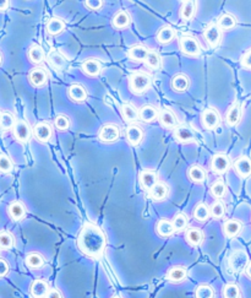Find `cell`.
I'll return each mask as SVG.
<instances>
[{
    "label": "cell",
    "mask_w": 251,
    "mask_h": 298,
    "mask_svg": "<svg viewBox=\"0 0 251 298\" xmlns=\"http://www.w3.org/2000/svg\"><path fill=\"white\" fill-rule=\"evenodd\" d=\"M77 247L87 256L101 255L107 247V237L104 232L94 224H86L77 237Z\"/></svg>",
    "instance_id": "6da1fadb"
},
{
    "label": "cell",
    "mask_w": 251,
    "mask_h": 298,
    "mask_svg": "<svg viewBox=\"0 0 251 298\" xmlns=\"http://www.w3.org/2000/svg\"><path fill=\"white\" fill-rule=\"evenodd\" d=\"M151 77L150 75L143 72H136L130 75L129 79V87L130 91L135 95H141L150 87Z\"/></svg>",
    "instance_id": "7a4b0ae2"
},
{
    "label": "cell",
    "mask_w": 251,
    "mask_h": 298,
    "mask_svg": "<svg viewBox=\"0 0 251 298\" xmlns=\"http://www.w3.org/2000/svg\"><path fill=\"white\" fill-rule=\"evenodd\" d=\"M230 165V158H229L228 155H226L223 152L216 153L211 160V170L216 174H224L226 172H228Z\"/></svg>",
    "instance_id": "3957f363"
},
{
    "label": "cell",
    "mask_w": 251,
    "mask_h": 298,
    "mask_svg": "<svg viewBox=\"0 0 251 298\" xmlns=\"http://www.w3.org/2000/svg\"><path fill=\"white\" fill-rule=\"evenodd\" d=\"M229 268L233 273H241L245 270L249 263L248 254L244 250H235L229 258Z\"/></svg>",
    "instance_id": "277c9868"
},
{
    "label": "cell",
    "mask_w": 251,
    "mask_h": 298,
    "mask_svg": "<svg viewBox=\"0 0 251 298\" xmlns=\"http://www.w3.org/2000/svg\"><path fill=\"white\" fill-rule=\"evenodd\" d=\"M221 123V116L214 108H207L201 114V124L207 130H213Z\"/></svg>",
    "instance_id": "5b68a950"
},
{
    "label": "cell",
    "mask_w": 251,
    "mask_h": 298,
    "mask_svg": "<svg viewBox=\"0 0 251 298\" xmlns=\"http://www.w3.org/2000/svg\"><path fill=\"white\" fill-rule=\"evenodd\" d=\"M179 46L183 54L189 55V57H197L200 54V45L194 37L184 36L180 38Z\"/></svg>",
    "instance_id": "8992f818"
},
{
    "label": "cell",
    "mask_w": 251,
    "mask_h": 298,
    "mask_svg": "<svg viewBox=\"0 0 251 298\" xmlns=\"http://www.w3.org/2000/svg\"><path fill=\"white\" fill-rule=\"evenodd\" d=\"M120 136V129L115 124H106L101 128L98 133L99 140L103 143H114Z\"/></svg>",
    "instance_id": "52a82bcc"
},
{
    "label": "cell",
    "mask_w": 251,
    "mask_h": 298,
    "mask_svg": "<svg viewBox=\"0 0 251 298\" xmlns=\"http://www.w3.org/2000/svg\"><path fill=\"white\" fill-rule=\"evenodd\" d=\"M243 117V104L241 102H234L226 113V123L229 126H235L240 123Z\"/></svg>",
    "instance_id": "ba28073f"
},
{
    "label": "cell",
    "mask_w": 251,
    "mask_h": 298,
    "mask_svg": "<svg viewBox=\"0 0 251 298\" xmlns=\"http://www.w3.org/2000/svg\"><path fill=\"white\" fill-rule=\"evenodd\" d=\"M234 171L240 178L245 179L251 175V158L248 156H240L234 161Z\"/></svg>",
    "instance_id": "9c48e42d"
},
{
    "label": "cell",
    "mask_w": 251,
    "mask_h": 298,
    "mask_svg": "<svg viewBox=\"0 0 251 298\" xmlns=\"http://www.w3.org/2000/svg\"><path fill=\"white\" fill-rule=\"evenodd\" d=\"M13 133L16 140L20 141V143H27L30 140L31 135H32V130H31L28 123H26L23 121L15 123V125L13 128Z\"/></svg>",
    "instance_id": "30bf717a"
},
{
    "label": "cell",
    "mask_w": 251,
    "mask_h": 298,
    "mask_svg": "<svg viewBox=\"0 0 251 298\" xmlns=\"http://www.w3.org/2000/svg\"><path fill=\"white\" fill-rule=\"evenodd\" d=\"M204 37L211 47H217L219 45V42H221L222 31L219 30L217 24H211V25H208L205 28Z\"/></svg>",
    "instance_id": "8fae6325"
},
{
    "label": "cell",
    "mask_w": 251,
    "mask_h": 298,
    "mask_svg": "<svg viewBox=\"0 0 251 298\" xmlns=\"http://www.w3.org/2000/svg\"><path fill=\"white\" fill-rule=\"evenodd\" d=\"M138 182H140L141 187H142L143 189L150 192V190L155 187L156 183L158 182L157 172L153 170H143L142 172L138 174Z\"/></svg>",
    "instance_id": "7c38bea8"
},
{
    "label": "cell",
    "mask_w": 251,
    "mask_h": 298,
    "mask_svg": "<svg viewBox=\"0 0 251 298\" xmlns=\"http://www.w3.org/2000/svg\"><path fill=\"white\" fill-rule=\"evenodd\" d=\"M32 133L38 141H41V143H47V141L52 138L53 130L49 124L46 123V122H41V123L36 124Z\"/></svg>",
    "instance_id": "4fadbf2b"
},
{
    "label": "cell",
    "mask_w": 251,
    "mask_h": 298,
    "mask_svg": "<svg viewBox=\"0 0 251 298\" xmlns=\"http://www.w3.org/2000/svg\"><path fill=\"white\" fill-rule=\"evenodd\" d=\"M48 291H49V285L42 278H37L31 283L30 293L33 298H45Z\"/></svg>",
    "instance_id": "5bb4252c"
},
{
    "label": "cell",
    "mask_w": 251,
    "mask_h": 298,
    "mask_svg": "<svg viewBox=\"0 0 251 298\" xmlns=\"http://www.w3.org/2000/svg\"><path fill=\"white\" fill-rule=\"evenodd\" d=\"M186 277H187V270L185 266L182 265L173 266V268H170L167 273V280L173 283L183 282V281L186 280Z\"/></svg>",
    "instance_id": "9a60e30c"
},
{
    "label": "cell",
    "mask_w": 251,
    "mask_h": 298,
    "mask_svg": "<svg viewBox=\"0 0 251 298\" xmlns=\"http://www.w3.org/2000/svg\"><path fill=\"white\" fill-rule=\"evenodd\" d=\"M241 229H243V222L236 219L228 220V221H226L223 224V233L224 236L228 237V238H234V237H236L240 233Z\"/></svg>",
    "instance_id": "2e32d148"
},
{
    "label": "cell",
    "mask_w": 251,
    "mask_h": 298,
    "mask_svg": "<svg viewBox=\"0 0 251 298\" xmlns=\"http://www.w3.org/2000/svg\"><path fill=\"white\" fill-rule=\"evenodd\" d=\"M48 75L43 68H35L30 72L28 74V81L31 82V85L36 87H41L47 82Z\"/></svg>",
    "instance_id": "e0dca14e"
},
{
    "label": "cell",
    "mask_w": 251,
    "mask_h": 298,
    "mask_svg": "<svg viewBox=\"0 0 251 298\" xmlns=\"http://www.w3.org/2000/svg\"><path fill=\"white\" fill-rule=\"evenodd\" d=\"M26 212H27L26 206L21 201H13L8 206V214L14 221H21L26 216Z\"/></svg>",
    "instance_id": "ac0fdd59"
},
{
    "label": "cell",
    "mask_w": 251,
    "mask_h": 298,
    "mask_svg": "<svg viewBox=\"0 0 251 298\" xmlns=\"http://www.w3.org/2000/svg\"><path fill=\"white\" fill-rule=\"evenodd\" d=\"M158 118H160V125L164 126V128L170 129V128H177L178 126V118L174 113H173L170 109H162L158 114Z\"/></svg>",
    "instance_id": "d6986e66"
},
{
    "label": "cell",
    "mask_w": 251,
    "mask_h": 298,
    "mask_svg": "<svg viewBox=\"0 0 251 298\" xmlns=\"http://www.w3.org/2000/svg\"><path fill=\"white\" fill-rule=\"evenodd\" d=\"M174 136L182 144H189L195 139L194 131L186 125H178L174 130Z\"/></svg>",
    "instance_id": "ffe728a7"
},
{
    "label": "cell",
    "mask_w": 251,
    "mask_h": 298,
    "mask_svg": "<svg viewBox=\"0 0 251 298\" xmlns=\"http://www.w3.org/2000/svg\"><path fill=\"white\" fill-rule=\"evenodd\" d=\"M196 9H197V1H192V0H189V1H184L180 6L179 10V15L180 19L184 21H189L191 20L192 18L196 14Z\"/></svg>",
    "instance_id": "44dd1931"
},
{
    "label": "cell",
    "mask_w": 251,
    "mask_h": 298,
    "mask_svg": "<svg viewBox=\"0 0 251 298\" xmlns=\"http://www.w3.org/2000/svg\"><path fill=\"white\" fill-rule=\"evenodd\" d=\"M185 239H186V242L191 247H197L204 242L205 234L204 232H202V229L192 227V228H189L186 231V233H185Z\"/></svg>",
    "instance_id": "7402d4cb"
},
{
    "label": "cell",
    "mask_w": 251,
    "mask_h": 298,
    "mask_svg": "<svg viewBox=\"0 0 251 298\" xmlns=\"http://www.w3.org/2000/svg\"><path fill=\"white\" fill-rule=\"evenodd\" d=\"M82 70H84L85 74L89 75V76H98L102 70L101 62L94 59V58H90V59L84 62V64H82Z\"/></svg>",
    "instance_id": "603a6c76"
},
{
    "label": "cell",
    "mask_w": 251,
    "mask_h": 298,
    "mask_svg": "<svg viewBox=\"0 0 251 298\" xmlns=\"http://www.w3.org/2000/svg\"><path fill=\"white\" fill-rule=\"evenodd\" d=\"M68 95L74 102H84L87 99L86 89L80 84H72L68 90Z\"/></svg>",
    "instance_id": "cb8c5ba5"
},
{
    "label": "cell",
    "mask_w": 251,
    "mask_h": 298,
    "mask_svg": "<svg viewBox=\"0 0 251 298\" xmlns=\"http://www.w3.org/2000/svg\"><path fill=\"white\" fill-rule=\"evenodd\" d=\"M169 194V188L165 183L163 182H157L155 184V187L150 190V195L153 200L156 201H160V200H164L165 198Z\"/></svg>",
    "instance_id": "d4e9b609"
},
{
    "label": "cell",
    "mask_w": 251,
    "mask_h": 298,
    "mask_svg": "<svg viewBox=\"0 0 251 298\" xmlns=\"http://www.w3.org/2000/svg\"><path fill=\"white\" fill-rule=\"evenodd\" d=\"M156 232L158 233V236L163 237V238H167V237H170L174 233L175 229L172 221H169V220L167 219H162L156 224Z\"/></svg>",
    "instance_id": "484cf974"
},
{
    "label": "cell",
    "mask_w": 251,
    "mask_h": 298,
    "mask_svg": "<svg viewBox=\"0 0 251 298\" xmlns=\"http://www.w3.org/2000/svg\"><path fill=\"white\" fill-rule=\"evenodd\" d=\"M130 15H129L128 11L125 10H120L113 16V20H112V25L113 27L118 28V30H121V28H126L129 27L130 25Z\"/></svg>",
    "instance_id": "4316f807"
},
{
    "label": "cell",
    "mask_w": 251,
    "mask_h": 298,
    "mask_svg": "<svg viewBox=\"0 0 251 298\" xmlns=\"http://www.w3.org/2000/svg\"><path fill=\"white\" fill-rule=\"evenodd\" d=\"M158 114H160V112L156 107L146 104V106L141 107L140 111H138V118L145 122V123H150V122H153L157 118Z\"/></svg>",
    "instance_id": "83f0119b"
},
{
    "label": "cell",
    "mask_w": 251,
    "mask_h": 298,
    "mask_svg": "<svg viewBox=\"0 0 251 298\" xmlns=\"http://www.w3.org/2000/svg\"><path fill=\"white\" fill-rule=\"evenodd\" d=\"M126 139H128L131 145H138L143 139L142 129L137 125H130L126 129Z\"/></svg>",
    "instance_id": "f1b7e54d"
},
{
    "label": "cell",
    "mask_w": 251,
    "mask_h": 298,
    "mask_svg": "<svg viewBox=\"0 0 251 298\" xmlns=\"http://www.w3.org/2000/svg\"><path fill=\"white\" fill-rule=\"evenodd\" d=\"M148 54V50L145 47V46H134L129 50L128 52V57L130 58L131 60L134 62H145L146 58H147Z\"/></svg>",
    "instance_id": "f546056e"
},
{
    "label": "cell",
    "mask_w": 251,
    "mask_h": 298,
    "mask_svg": "<svg viewBox=\"0 0 251 298\" xmlns=\"http://www.w3.org/2000/svg\"><path fill=\"white\" fill-rule=\"evenodd\" d=\"M187 177L191 182L200 184V183H204L206 180V171L201 166L194 165L187 171Z\"/></svg>",
    "instance_id": "4dcf8cb0"
},
{
    "label": "cell",
    "mask_w": 251,
    "mask_h": 298,
    "mask_svg": "<svg viewBox=\"0 0 251 298\" xmlns=\"http://www.w3.org/2000/svg\"><path fill=\"white\" fill-rule=\"evenodd\" d=\"M217 26L219 27L221 31H229L231 28H234L236 26V19L235 16L231 15V14H223L218 18L217 21Z\"/></svg>",
    "instance_id": "1f68e13d"
},
{
    "label": "cell",
    "mask_w": 251,
    "mask_h": 298,
    "mask_svg": "<svg viewBox=\"0 0 251 298\" xmlns=\"http://www.w3.org/2000/svg\"><path fill=\"white\" fill-rule=\"evenodd\" d=\"M190 80L185 74H178L173 77L172 87L177 92H185L189 89Z\"/></svg>",
    "instance_id": "d6a6232c"
},
{
    "label": "cell",
    "mask_w": 251,
    "mask_h": 298,
    "mask_svg": "<svg viewBox=\"0 0 251 298\" xmlns=\"http://www.w3.org/2000/svg\"><path fill=\"white\" fill-rule=\"evenodd\" d=\"M28 59L33 63V64H40L45 60V50L43 48L41 47L40 45H32L30 48H28Z\"/></svg>",
    "instance_id": "836d02e7"
},
{
    "label": "cell",
    "mask_w": 251,
    "mask_h": 298,
    "mask_svg": "<svg viewBox=\"0 0 251 298\" xmlns=\"http://www.w3.org/2000/svg\"><path fill=\"white\" fill-rule=\"evenodd\" d=\"M47 32L50 36H58L62 33L65 28V23L59 18H53L47 24Z\"/></svg>",
    "instance_id": "e575fe53"
},
{
    "label": "cell",
    "mask_w": 251,
    "mask_h": 298,
    "mask_svg": "<svg viewBox=\"0 0 251 298\" xmlns=\"http://www.w3.org/2000/svg\"><path fill=\"white\" fill-rule=\"evenodd\" d=\"M25 263L30 269H41L45 265V258H43V255L41 253L32 251V253L26 255Z\"/></svg>",
    "instance_id": "d590c367"
},
{
    "label": "cell",
    "mask_w": 251,
    "mask_h": 298,
    "mask_svg": "<svg viewBox=\"0 0 251 298\" xmlns=\"http://www.w3.org/2000/svg\"><path fill=\"white\" fill-rule=\"evenodd\" d=\"M121 116L126 122H135L138 119V111L131 103H124L121 106Z\"/></svg>",
    "instance_id": "8d00e7d4"
},
{
    "label": "cell",
    "mask_w": 251,
    "mask_h": 298,
    "mask_svg": "<svg viewBox=\"0 0 251 298\" xmlns=\"http://www.w3.org/2000/svg\"><path fill=\"white\" fill-rule=\"evenodd\" d=\"M211 214H209V207L207 206L205 202H199L194 210V217L196 221L205 222L209 219Z\"/></svg>",
    "instance_id": "74e56055"
},
{
    "label": "cell",
    "mask_w": 251,
    "mask_h": 298,
    "mask_svg": "<svg viewBox=\"0 0 251 298\" xmlns=\"http://www.w3.org/2000/svg\"><path fill=\"white\" fill-rule=\"evenodd\" d=\"M175 37V31L173 30L170 26H164V27L160 28L157 33V41L162 45H165V43H169L174 40Z\"/></svg>",
    "instance_id": "f35d334b"
},
{
    "label": "cell",
    "mask_w": 251,
    "mask_h": 298,
    "mask_svg": "<svg viewBox=\"0 0 251 298\" xmlns=\"http://www.w3.org/2000/svg\"><path fill=\"white\" fill-rule=\"evenodd\" d=\"M15 244L14 234L9 231H0V249L9 250Z\"/></svg>",
    "instance_id": "ab89813d"
},
{
    "label": "cell",
    "mask_w": 251,
    "mask_h": 298,
    "mask_svg": "<svg viewBox=\"0 0 251 298\" xmlns=\"http://www.w3.org/2000/svg\"><path fill=\"white\" fill-rule=\"evenodd\" d=\"M209 192H211L212 197H214L216 199H222V198L227 194L226 183H224L222 179L216 180V182L211 185V189H209Z\"/></svg>",
    "instance_id": "60d3db41"
},
{
    "label": "cell",
    "mask_w": 251,
    "mask_h": 298,
    "mask_svg": "<svg viewBox=\"0 0 251 298\" xmlns=\"http://www.w3.org/2000/svg\"><path fill=\"white\" fill-rule=\"evenodd\" d=\"M195 298H214V290L207 283H201L195 290Z\"/></svg>",
    "instance_id": "b9f144b4"
},
{
    "label": "cell",
    "mask_w": 251,
    "mask_h": 298,
    "mask_svg": "<svg viewBox=\"0 0 251 298\" xmlns=\"http://www.w3.org/2000/svg\"><path fill=\"white\" fill-rule=\"evenodd\" d=\"M172 224H173V226H174V229L177 232L184 231V229L187 227V224H189V219H187V215L184 214V212H179V214H177L174 216Z\"/></svg>",
    "instance_id": "7bdbcfd3"
},
{
    "label": "cell",
    "mask_w": 251,
    "mask_h": 298,
    "mask_svg": "<svg viewBox=\"0 0 251 298\" xmlns=\"http://www.w3.org/2000/svg\"><path fill=\"white\" fill-rule=\"evenodd\" d=\"M209 214H211V216L213 219H222L226 215V205H224V202L221 201V200L214 201L211 205V207H209Z\"/></svg>",
    "instance_id": "ee69618b"
},
{
    "label": "cell",
    "mask_w": 251,
    "mask_h": 298,
    "mask_svg": "<svg viewBox=\"0 0 251 298\" xmlns=\"http://www.w3.org/2000/svg\"><path fill=\"white\" fill-rule=\"evenodd\" d=\"M222 296H223V298H240V288L235 283H228V285L224 286Z\"/></svg>",
    "instance_id": "f6af8a7d"
},
{
    "label": "cell",
    "mask_w": 251,
    "mask_h": 298,
    "mask_svg": "<svg viewBox=\"0 0 251 298\" xmlns=\"http://www.w3.org/2000/svg\"><path fill=\"white\" fill-rule=\"evenodd\" d=\"M48 58H49L50 64H52L54 68H57V69H64L65 65H67V59H65L59 52H57V50L50 52L49 57Z\"/></svg>",
    "instance_id": "bcb514c9"
},
{
    "label": "cell",
    "mask_w": 251,
    "mask_h": 298,
    "mask_svg": "<svg viewBox=\"0 0 251 298\" xmlns=\"http://www.w3.org/2000/svg\"><path fill=\"white\" fill-rule=\"evenodd\" d=\"M15 125V118L9 112H4L1 113V119H0V128L3 130H10Z\"/></svg>",
    "instance_id": "7dc6e473"
},
{
    "label": "cell",
    "mask_w": 251,
    "mask_h": 298,
    "mask_svg": "<svg viewBox=\"0 0 251 298\" xmlns=\"http://www.w3.org/2000/svg\"><path fill=\"white\" fill-rule=\"evenodd\" d=\"M146 64L151 69H158L160 67V57L157 52H148L146 58Z\"/></svg>",
    "instance_id": "c3c4849f"
},
{
    "label": "cell",
    "mask_w": 251,
    "mask_h": 298,
    "mask_svg": "<svg viewBox=\"0 0 251 298\" xmlns=\"http://www.w3.org/2000/svg\"><path fill=\"white\" fill-rule=\"evenodd\" d=\"M13 161L5 153H0V172L9 173L13 170Z\"/></svg>",
    "instance_id": "681fc988"
},
{
    "label": "cell",
    "mask_w": 251,
    "mask_h": 298,
    "mask_svg": "<svg viewBox=\"0 0 251 298\" xmlns=\"http://www.w3.org/2000/svg\"><path fill=\"white\" fill-rule=\"evenodd\" d=\"M54 124H55V126H57V129H59V130H62V131L68 130V129L70 128L69 117L64 116V114H60V116H58L57 118H55Z\"/></svg>",
    "instance_id": "f907efd6"
},
{
    "label": "cell",
    "mask_w": 251,
    "mask_h": 298,
    "mask_svg": "<svg viewBox=\"0 0 251 298\" xmlns=\"http://www.w3.org/2000/svg\"><path fill=\"white\" fill-rule=\"evenodd\" d=\"M240 64L241 67L245 68V69L251 70V48L244 53L243 57H241L240 59Z\"/></svg>",
    "instance_id": "816d5d0a"
},
{
    "label": "cell",
    "mask_w": 251,
    "mask_h": 298,
    "mask_svg": "<svg viewBox=\"0 0 251 298\" xmlns=\"http://www.w3.org/2000/svg\"><path fill=\"white\" fill-rule=\"evenodd\" d=\"M84 4L86 8L91 9V10H98V9H101L103 6V1L102 0H86Z\"/></svg>",
    "instance_id": "f5cc1de1"
},
{
    "label": "cell",
    "mask_w": 251,
    "mask_h": 298,
    "mask_svg": "<svg viewBox=\"0 0 251 298\" xmlns=\"http://www.w3.org/2000/svg\"><path fill=\"white\" fill-rule=\"evenodd\" d=\"M9 270H10V266H9L8 261L5 259L0 258V277H4L9 273Z\"/></svg>",
    "instance_id": "db71d44e"
},
{
    "label": "cell",
    "mask_w": 251,
    "mask_h": 298,
    "mask_svg": "<svg viewBox=\"0 0 251 298\" xmlns=\"http://www.w3.org/2000/svg\"><path fill=\"white\" fill-rule=\"evenodd\" d=\"M45 298H63V293L58 288H50Z\"/></svg>",
    "instance_id": "11a10c76"
},
{
    "label": "cell",
    "mask_w": 251,
    "mask_h": 298,
    "mask_svg": "<svg viewBox=\"0 0 251 298\" xmlns=\"http://www.w3.org/2000/svg\"><path fill=\"white\" fill-rule=\"evenodd\" d=\"M10 6V1L9 0H0V11L8 10Z\"/></svg>",
    "instance_id": "9f6ffc18"
},
{
    "label": "cell",
    "mask_w": 251,
    "mask_h": 298,
    "mask_svg": "<svg viewBox=\"0 0 251 298\" xmlns=\"http://www.w3.org/2000/svg\"><path fill=\"white\" fill-rule=\"evenodd\" d=\"M245 273H246V276H248L249 278H251V260L249 261L248 263V265H246V268H245Z\"/></svg>",
    "instance_id": "6f0895ef"
},
{
    "label": "cell",
    "mask_w": 251,
    "mask_h": 298,
    "mask_svg": "<svg viewBox=\"0 0 251 298\" xmlns=\"http://www.w3.org/2000/svg\"><path fill=\"white\" fill-rule=\"evenodd\" d=\"M1 62H3V57H1V54H0V65H1Z\"/></svg>",
    "instance_id": "680465c9"
},
{
    "label": "cell",
    "mask_w": 251,
    "mask_h": 298,
    "mask_svg": "<svg viewBox=\"0 0 251 298\" xmlns=\"http://www.w3.org/2000/svg\"><path fill=\"white\" fill-rule=\"evenodd\" d=\"M113 298H121V297H119V296H114Z\"/></svg>",
    "instance_id": "91938a15"
},
{
    "label": "cell",
    "mask_w": 251,
    "mask_h": 298,
    "mask_svg": "<svg viewBox=\"0 0 251 298\" xmlns=\"http://www.w3.org/2000/svg\"><path fill=\"white\" fill-rule=\"evenodd\" d=\"M0 119H1V112H0Z\"/></svg>",
    "instance_id": "94428289"
}]
</instances>
